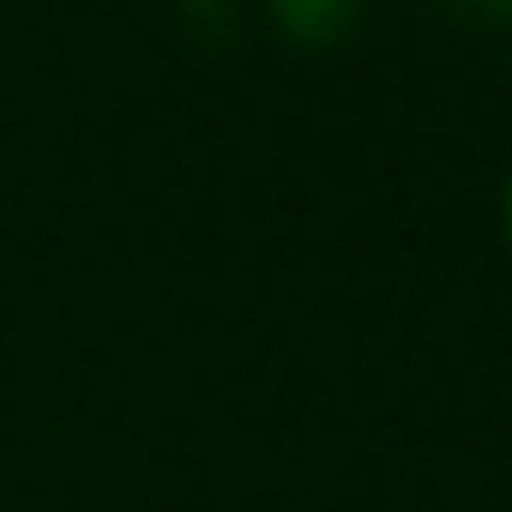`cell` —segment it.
I'll return each mask as SVG.
<instances>
[{
	"instance_id": "1",
	"label": "cell",
	"mask_w": 512,
	"mask_h": 512,
	"mask_svg": "<svg viewBox=\"0 0 512 512\" xmlns=\"http://www.w3.org/2000/svg\"><path fill=\"white\" fill-rule=\"evenodd\" d=\"M356 13H362V0H278L284 31L302 37V43H332V37H344V31L356 25Z\"/></svg>"
},
{
	"instance_id": "2",
	"label": "cell",
	"mask_w": 512,
	"mask_h": 512,
	"mask_svg": "<svg viewBox=\"0 0 512 512\" xmlns=\"http://www.w3.org/2000/svg\"><path fill=\"white\" fill-rule=\"evenodd\" d=\"M500 223H506V241H512V181H506V199H500Z\"/></svg>"
}]
</instances>
